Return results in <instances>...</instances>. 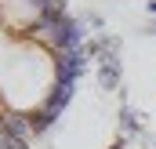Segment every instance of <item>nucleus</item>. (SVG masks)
<instances>
[{"label": "nucleus", "mask_w": 156, "mask_h": 149, "mask_svg": "<svg viewBox=\"0 0 156 149\" xmlns=\"http://www.w3.org/2000/svg\"><path fill=\"white\" fill-rule=\"evenodd\" d=\"M87 69L66 0H0V149H29L66 113Z\"/></svg>", "instance_id": "f257e3e1"}, {"label": "nucleus", "mask_w": 156, "mask_h": 149, "mask_svg": "<svg viewBox=\"0 0 156 149\" xmlns=\"http://www.w3.org/2000/svg\"><path fill=\"white\" fill-rule=\"evenodd\" d=\"M120 55V37H94L87 40V58H98V62H105V58H116Z\"/></svg>", "instance_id": "f03ea898"}, {"label": "nucleus", "mask_w": 156, "mask_h": 149, "mask_svg": "<svg viewBox=\"0 0 156 149\" xmlns=\"http://www.w3.org/2000/svg\"><path fill=\"white\" fill-rule=\"evenodd\" d=\"M98 80H102V87H105V91L120 87V55H116V58L98 62Z\"/></svg>", "instance_id": "7ed1b4c3"}, {"label": "nucleus", "mask_w": 156, "mask_h": 149, "mask_svg": "<svg viewBox=\"0 0 156 149\" xmlns=\"http://www.w3.org/2000/svg\"><path fill=\"white\" fill-rule=\"evenodd\" d=\"M149 11H153V15H156V0H153V4H149Z\"/></svg>", "instance_id": "20e7f679"}, {"label": "nucleus", "mask_w": 156, "mask_h": 149, "mask_svg": "<svg viewBox=\"0 0 156 149\" xmlns=\"http://www.w3.org/2000/svg\"><path fill=\"white\" fill-rule=\"evenodd\" d=\"M113 149H123V142H116V146H113Z\"/></svg>", "instance_id": "39448f33"}]
</instances>
